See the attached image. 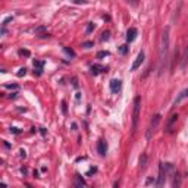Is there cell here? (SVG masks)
<instances>
[{
    "label": "cell",
    "mask_w": 188,
    "mask_h": 188,
    "mask_svg": "<svg viewBox=\"0 0 188 188\" xmlns=\"http://www.w3.org/2000/svg\"><path fill=\"white\" fill-rule=\"evenodd\" d=\"M169 50V28H165V31L162 34V44H160V60L165 62Z\"/></svg>",
    "instance_id": "1"
},
{
    "label": "cell",
    "mask_w": 188,
    "mask_h": 188,
    "mask_svg": "<svg viewBox=\"0 0 188 188\" xmlns=\"http://www.w3.org/2000/svg\"><path fill=\"white\" fill-rule=\"evenodd\" d=\"M140 112H141V97L137 96L135 100H134V113H132V128H134V131L138 128Z\"/></svg>",
    "instance_id": "2"
},
{
    "label": "cell",
    "mask_w": 188,
    "mask_h": 188,
    "mask_svg": "<svg viewBox=\"0 0 188 188\" xmlns=\"http://www.w3.org/2000/svg\"><path fill=\"white\" fill-rule=\"evenodd\" d=\"M160 115H156L153 119H151V122H150V127H149V129H147V140H150L151 138V135L154 134V131H156V128H157V125H159V122H160Z\"/></svg>",
    "instance_id": "3"
},
{
    "label": "cell",
    "mask_w": 188,
    "mask_h": 188,
    "mask_svg": "<svg viewBox=\"0 0 188 188\" xmlns=\"http://www.w3.org/2000/svg\"><path fill=\"white\" fill-rule=\"evenodd\" d=\"M166 181V172H165V163H160L159 169V179H157V188H162Z\"/></svg>",
    "instance_id": "4"
},
{
    "label": "cell",
    "mask_w": 188,
    "mask_h": 188,
    "mask_svg": "<svg viewBox=\"0 0 188 188\" xmlns=\"http://www.w3.org/2000/svg\"><path fill=\"white\" fill-rule=\"evenodd\" d=\"M109 85H110V91L113 94H118L122 88V83L119 79H112L110 83H109Z\"/></svg>",
    "instance_id": "5"
},
{
    "label": "cell",
    "mask_w": 188,
    "mask_h": 188,
    "mask_svg": "<svg viewBox=\"0 0 188 188\" xmlns=\"http://www.w3.org/2000/svg\"><path fill=\"white\" fill-rule=\"evenodd\" d=\"M143 62H144V53H143V51H140L138 56H137V59L134 60L132 66H131V71H137V69L143 65Z\"/></svg>",
    "instance_id": "6"
},
{
    "label": "cell",
    "mask_w": 188,
    "mask_h": 188,
    "mask_svg": "<svg viewBox=\"0 0 188 188\" xmlns=\"http://www.w3.org/2000/svg\"><path fill=\"white\" fill-rule=\"evenodd\" d=\"M137 34H138L137 28H129L127 31V41L128 43H132L134 40L137 38Z\"/></svg>",
    "instance_id": "7"
},
{
    "label": "cell",
    "mask_w": 188,
    "mask_h": 188,
    "mask_svg": "<svg viewBox=\"0 0 188 188\" xmlns=\"http://www.w3.org/2000/svg\"><path fill=\"white\" fill-rule=\"evenodd\" d=\"M188 97V88H185V90H182V91H181V93L178 94V97L177 99H175V101H173V105L175 106H178L179 105V103H181V101H182V100H185Z\"/></svg>",
    "instance_id": "8"
},
{
    "label": "cell",
    "mask_w": 188,
    "mask_h": 188,
    "mask_svg": "<svg viewBox=\"0 0 188 188\" xmlns=\"http://www.w3.org/2000/svg\"><path fill=\"white\" fill-rule=\"evenodd\" d=\"M177 121H178V115H172L169 122H168V127H166V131H168V132H172V128H173V125H175Z\"/></svg>",
    "instance_id": "9"
},
{
    "label": "cell",
    "mask_w": 188,
    "mask_h": 188,
    "mask_svg": "<svg viewBox=\"0 0 188 188\" xmlns=\"http://www.w3.org/2000/svg\"><path fill=\"white\" fill-rule=\"evenodd\" d=\"M97 149H99V153L101 156L106 154V151H107V144L105 141H99V145H97Z\"/></svg>",
    "instance_id": "10"
},
{
    "label": "cell",
    "mask_w": 188,
    "mask_h": 188,
    "mask_svg": "<svg viewBox=\"0 0 188 188\" xmlns=\"http://www.w3.org/2000/svg\"><path fill=\"white\" fill-rule=\"evenodd\" d=\"M101 71H106V68L100 66V65H93V66H91V74H93V75H99Z\"/></svg>",
    "instance_id": "11"
},
{
    "label": "cell",
    "mask_w": 188,
    "mask_h": 188,
    "mask_svg": "<svg viewBox=\"0 0 188 188\" xmlns=\"http://www.w3.org/2000/svg\"><path fill=\"white\" fill-rule=\"evenodd\" d=\"M145 163H147V154H143L141 157H140V165H141V168H145Z\"/></svg>",
    "instance_id": "12"
},
{
    "label": "cell",
    "mask_w": 188,
    "mask_h": 188,
    "mask_svg": "<svg viewBox=\"0 0 188 188\" xmlns=\"http://www.w3.org/2000/svg\"><path fill=\"white\" fill-rule=\"evenodd\" d=\"M63 51H65L66 55H69L71 57H75V51H74L72 49H69V47H65V49H63Z\"/></svg>",
    "instance_id": "13"
},
{
    "label": "cell",
    "mask_w": 188,
    "mask_h": 188,
    "mask_svg": "<svg viewBox=\"0 0 188 188\" xmlns=\"http://www.w3.org/2000/svg\"><path fill=\"white\" fill-rule=\"evenodd\" d=\"M119 51H121L122 55H127V51H128V46H127V44L121 46V47H119Z\"/></svg>",
    "instance_id": "14"
},
{
    "label": "cell",
    "mask_w": 188,
    "mask_h": 188,
    "mask_svg": "<svg viewBox=\"0 0 188 188\" xmlns=\"http://www.w3.org/2000/svg\"><path fill=\"white\" fill-rule=\"evenodd\" d=\"M25 74H27V68H21V69H19V72H18L16 75H18V77H24Z\"/></svg>",
    "instance_id": "15"
},
{
    "label": "cell",
    "mask_w": 188,
    "mask_h": 188,
    "mask_svg": "<svg viewBox=\"0 0 188 188\" xmlns=\"http://www.w3.org/2000/svg\"><path fill=\"white\" fill-rule=\"evenodd\" d=\"M110 55V53H109V51H99V53H97V57H105V56H109Z\"/></svg>",
    "instance_id": "16"
},
{
    "label": "cell",
    "mask_w": 188,
    "mask_h": 188,
    "mask_svg": "<svg viewBox=\"0 0 188 188\" xmlns=\"http://www.w3.org/2000/svg\"><path fill=\"white\" fill-rule=\"evenodd\" d=\"M11 21H12V16H7V18H6V19H5V21H3V24H2V27L5 28L6 25H7V24L11 22Z\"/></svg>",
    "instance_id": "17"
},
{
    "label": "cell",
    "mask_w": 188,
    "mask_h": 188,
    "mask_svg": "<svg viewBox=\"0 0 188 188\" xmlns=\"http://www.w3.org/2000/svg\"><path fill=\"white\" fill-rule=\"evenodd\" d=\"M109 35H110L109 33H103L101 34V40H103V41H105V40H109Z\"/></svg>",
    "instance_id": "18"
},
{
    "label": "cell",
    "mask_w": 188,
    "mask_h": 188,
    "mask_svg": "<svg viewBox=\"0 0 188 188\" xmlns=\"http://www.w3.org/2000/svg\"><path fill=\"white\" fill-rule=\"evenodd\" d=\"M93 29H94V24L90 22V24H88V27H87V33H91Z\"/></svg>",
    "instance_id": "19"
},
{
    "label": "cell",
    "mask_w": 188,
    "mask_h": 188,
    "mask_svg": "<svg viewBox=\"0 0 188 188\" xmlns=\"http://www.w3.org/2000/svg\"><path fill=\"white\" fill-rule=\"evenodd\" d=\"M83 47H85V49H90V47H93V43H90V41H88V43H84Z\"/></svg>",
    "instance_id": "20"
},
{
    "label": "cell",
    "mask_w": 188,
    "mask_h": 188,
    "mask_svg": "<svg viewBox=\"0 0 188 188\" xmlns=\"http://www.w3.org/2000/svg\"><path fill=\"white\" fill-rule=\"evenodd\" d=\"M6 88H13V90H16V88H18V85H16V84H12V85H9V84H7V85H6Z\"/></svg>",
    "instance_id": "21"
},
{
    "label": "cell",
    "mask_w": 188,
    "mask_h": 188,
    "mask_svg": "<svg viewBox=\"0 0 188 188\" xmlns=\"http://www.w3.org/2000/svg\"><path fill=\"white\" fill-rule=\"evenodd\" d=\"M19 55H25V56H29V51H28V50H21V51H19Z\"/></svg>",
    "instance_id": "22"
},
{
    "label": "cell",
    "mask_w": 188,
    "mask_h": 188,
    "mask_svg": "<svg viewBox=\"0 0 188 188\" xmlns=\"http://www.w3.org/2000/svg\"><path fill=\"white\" fill-rule=\"evenodd\" d=\"M11 132H13V134H19L21 131H19L18 128H11Z\"/></svg>",
    "instance_id": "23"
},
{
    "label": "cell",
    "mask_w": 188,
    "mask_h": 188,
    "mask_svg": "<svg viewBox=\"0 0 188 188\" xmlns=\"http://www.w3.org/2000/svg\"><path fill=\"white\" fill-rule=\"evenodd\" d=\"M21 157H24V159L27 157V151L25 150H21Z\"/></svg>",
    "instance_id": "24"
},
{
    "label": "cell",
    "mask_w": 188,
    "mask_h": 188,
    "mask_svg": "<svg viewBox=\"0 0 188 188\" xmlns=\"http://www.w3.org/2000/svg\"><path fill=\"white\" fill-rule=\"evenodd\" d=\"M62 110H63V112H66V103H65V101L62 103Z\"/></svg>",
    "instance_id": "25"
},
{
    "label": "cell",
    "mask_w": 188,
    "mask_h": 188,
    "mask_svg": "<svg viewBox=\"0 0 188 188\" xmlns=\"http://www.w3.org/2000/svg\"><path fill=\"white\" fill-rule=\"evenodd\" d=\"M0 188H7V187H6V184L2 182V184H0Z\"/></svg>",
    "instance_id": "26"
},
{
    "label": "cell",
    "mask_w": 188,
    "mask_h": 188,
    "mask_svg": "<svg viewBox=\"0 0 188 188\" xmlns=\"http://www.w3.org/2000/svg\"><path fill=\"white\" fill-rule=\"evenodd\" d=\"M113 188H118V182H115V184H113Z\"/></svg>",
    "instance_id": "27"
}]
</instances>
